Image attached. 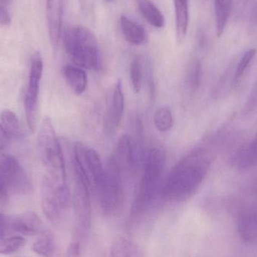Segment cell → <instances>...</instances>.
Wrapping results in <instances>:
<instances>
[{
    "mask_svg": "<svg viewBox=\"0 0 257 257\" xmlns=\"http://www.w3.org/2000/svg\"><path fill=\"white\" fill-rule=\"evenodd\" d=\"M137 6L141 15L151 26L158 29L164 27L163 14L151 0H137Z\"/></svg>",
    "mask_w": 257,
    "mask_h": 257,
    "instance_id": "obj_18",
    "label": "cell"
},
{
    "mask_svg": "<svg viewBox=\"0 0 257 257\" xmlns=\"http://www.w3.org/2000/svg\"><path fill=\"white\" fill-rule=\"evenodd\" d=\"M105 1H106V2H111V1H112V0H105Z\"/></svg>",
    "mask_w": 257,
    "mask_h": 257,
    "instance_id": "obj_35",
    "label": "cell"
},
{
    "mask_svg": "<svg viewBox=\"0 0 257 257\" xmlns=\"http://www.w3.org/2000/svg\"><path fill=\"white\" fill-rule=\"evenodd\" d=\"M123 177L112 156L105 167V175L94 190L101 211L106 217H115L121 212L124 202Z\"/></svg>",
    "mask_w": 257,
    "mask_h": 257,
    "instance_id": "obj_6",
    "label": "cell"
},
{
    "mask_svg": "<svg viewBox=\"0 0 257 257\" xmlns=\"http://www.w3.org/2000/svg\"><path fill=\"white\" fill-rule=\"evenodd\" d=\"M175 15L176 41L178 44L183 43L187 37L188 31L189 4L188 0H173Z\"/></svg>",
    "mask_w": 257,
    "mask_h": 257,
    "instance_id": "obj_16",
    "label": "cell"
},
{
    "mask_svg": "<svg viewBox=\"0 0 257 257\" xmlns=\"http://www.w3.org/2000/svg\"><path fill=\"white\" fill-rule=\"evenodd\" d=\"M72 166L74 181L72 206L75 220L72 241L82 245L91 226L90 188L84 174L73 159H72Z\"/></svg>",
    "mask_w": 257,
    "mask_h": 257,
    "instance_id": "obj_5",
    "label": "cell"
},
{
    "mask_svg": "<svg viewBox=\"0 0 257 257\" xmlns=\"http://www.w3.org/2000/svg\"><path fill=\"white\" fill-rule=\"evenodd\" d=\"M1 124L8 137L10 139H18L22 136L21 124L16 114L10 110L2 111Z\"/></svg>",
    "mask_w": 257,
    "mask_h": 257,
    "instance_id": "obj_22",
    "label": "cell"
},
{
    "mask_svg": "<svg viewBox=\"0 0 257 257\" xmlns=\"http://www.w3.org/2000/svg\"><path fill=\"white\" fill-rule=\"evenodd\" d=\"M154 123L159 131L166 133L173 126L174 118L172 111L169 107L159 108L154 116Z\"/></svg>",
    "mask_w": 257,
    "mask_h": 257,
    "instance_id": "obj_25",
    "label": "cell"
},
{
    "mask_svg": "<svg viewBox=\"0 0 257 257\" xmlns=\"http://www.w3.org/2000/svg\"><path fill=\"white\" fill-rule=\"evenodd\" d=\"M43 72V61L39 53H35L32 57L30 65L28 84L26 92L25 106L26 120L32 133L36 131L37 125L38 108H39V94L41 79Z\"/></svg>",
    "mask_w": 257,
    "mask_h": 257,
    "instance_id": "obj_9",
    "label": "cell"
},
{
    "mask_svg": "<svg viewBox=\"0 0 257 257\" xmlns=\"http://www.w3.org/2000/svg\"><path fill=\"white\" fill-rule=\"evenodd\" d=\"M11 232L10 217L0 213V238Z\"/></svg>",
    "mask_w": 257,
    "mask_h": 257,
    "instance_id": "obj_30",
    "label": "cell"
},
{
    "mask_svg": "<svg viewBox=\"0 0 257 257\" xmlns=\"http://www.w3.org/2000/svg\"><path fill=\"white\" fill-rule=\"evenodd\" d=\"M32 190L31 179L16 159L0 154V205H6L11 195L27 196Z\"/></svg>",
    "mask_w": 257,
    "mask_h": 257,
    "instance_id": "obj_8",
    "label": "cell"
},
{
    "mask_svg": "<svg viewBox=\"0 0 257 257\" xmlns=\"http://www.w3.org/2000/svg\"><path fill=\"white\" fill-rule=\"evenodd\" d=\"M25 244L26 240L21 236L6 238L0 242V254H12L24 247Z\"/></svg>",
    "mask_w": 257,
    "mask_h": 257,
    "instance_id": "obj_27",
    "label": "cell"
},
{
    "mask_svg": "<svg viewBox=\"0 0 257 257\" xmlns=\"http://www.w3.org/2000/svg\"><path fill=\"white\" fill-rule=\"evenodd\" d=\"M211 164L209 154L196 149L187 154L172 169L162 189L164 200L182 202L197 191Z\"/></svg>",
    "mask_w": 257,
    "mask_h": 257,
    "instance_id": "obj_1",
    "label": "cell"
},
{
    "mask_svg": "<svg viewBox=\"0 0 257 257\" xmlns=\"http://www.w3.org/2000/svg\"><path fill=\"white\" fill-rule=\"evenodd\" d=\"M233 0H214L216 18V33L217 37H221L224 33L232 7Z\"/></svg>",
    "mask_w": 257,
    "mask_h": 257,
    "instance_id": "obj_21",
    "label": "cell"
},
{
    "mask_svg": "<svg viewBox=\"0 0 257 257\" xmlns=\"http://www.w3.org/2000/svg\"><path fill=\"white\" fill-rule=\"evenodd\" d=\"M236 162L237 166L241 169H248L257 166V133L251 143L238 156Z\"/></svg>",
    "mask_w": 257,
    "mask_h": 257,
    "instance_id": "obj_24",
    "label": "cell"
},
{
    "mask_svg": "<svg viewBox=\"0 0 257 257\" xmlns=\"http://www.w3.org/2000/svg\"><path fill=\"white\" fill-rule=\"evenodd\" d=\"M166 164V154L161 148H152L145 154L143 172L137 195L130 212L131 223L139 221L163 199L160 179Z\"/></svg>",
    "mask_w": 257,
    "mask_h": 257,
    "instance_id": "obj_2",
    "label": "cell"
},
{
    "mask_svg": "<svg viewBox=\"0 0 257 257\" xmlns=\"http://www.w3.org/2000/svg\"><path fill=\"white\" fill-rule=\"evenodd\" d=\"M33 250L35 253L44 257H51L56 250L55 240L50 232H42L34 241Z\"/></svg>",
    "mask_w": 257,
    "mask_h": 257,
    "instance_id": "obj_23",
    "label": "cell"
},
{
    "mask_svg": "<svg viewBox=\"0 0 257 257\" xmlns=\"http://www.w3.org/2000/svg\"><path fill=\"white\" fill-rule=\"evenodd\" d=\"M65 49L72 61L78 67L99 70L102 65L100 51L96 36L82 26L71 27L63 36Z\"/></svg>",
    "mask_w": 257,
    "mask_h": 257,
    "instance_id": "obj_3",
    "label": "cell"
},
{
    "mask_svg": "<svg viewBox=\"0 0 257 257\" xmlns=\"http://www.w3.org/2000/svg\"><path fill=\"white\" fill-rule=\"evenodd\" d=\"M130 76L133 90L136 93H139L143 80V65L140 56H136L132 60L130 66Z\"/></svg>",
    "mask_w": 257,
    "mask_h": 257,
    "instance_id": "obj_26",
    "label": "cell"
},
{
    "mask_svg": "<svg viewBox=\"0 0 257 257\" xmlns=\"http://www.w3.org/2000/svg\"><path fill=\"white\" fill-rule=\"evenodd\" d=\"M120 24L122 33L128 43L135 46H142L148 42V34L145 28L128 17L121 15Z\"/></svg>",
    "mask_w": 257,
    "mask_h": 257,
    "instance_id": "obj_15",
    "label": "cell"
},
{
    "mask_svg": "<svg viewBox=\"0 0 257 257\" xmlns=\"http://www.w3.org/2000/svg\"><path fill=\"white\" fill-rule=\"evenodd\" d=\"M12 1V0H0V3L3 5L9 4Z\"/></svg>",
    "mask_w": 257,
    "mask_h": 257,
    "instance_id": "obj_34",
    "label": "cell"
},
{
    "mask_svg": "<svg viewBox=\"0 0 257 257\" xmlns=\"http://www.w3.org/2000/svg\"><path fill=\"white\" fill-rule=\"evenodd\" d=\"M63 76L68 85L77 94H81L87 87V76L84 69L77 66L66 65L63 67Z\"/></svg>",
    "mask_w": 257,
    "mask_h": 257,
    "instance_id": "obj_17",
    "label": "cell"
},
{
    "mask_svg": "<svg viewBox=\"0 0 257 257\" xmlns=\"http://www.w3.org/2000/svg\"><path fill=\"white\" fill-rule=\"evenodd\" d=\"M63 0H47L46 17L50 40L57 46L61 38Z\"/></svg>",
    "mask_w": 257,
    "mask_h": 257,
    "instance_id": "obj_13",
    "label": "cell"
},
{
    "mask_svg": "<svg viewBox=\"0 0 257 257\" xmlns=\"http://www.w3.org/2000/svg\"><path fill=\"white\" fill-rule=\"evenodd\" d=\"M256 54V49L252 48V49L248 50L247 52L244 53V55L241 57L239 63L236 68V72H235V75H234V82L237 83L240 81L244 72L247 70L248 66H250V63L252 60L254 58Z\"/></svg>",
    "mask_w": 257,
    "mask_h": 257,
    "instance_id": "obj_28",
    "label": "cell"
},
{
    "mask_svg": "<svg viewBox=\"0 0 257 257\" xmlns=\"http://www.w3.org/2000/svg\"><path fill=\"white\" fill-rule=\"evenodd\" d=\"M81 245L79 243L72 241L68 246L66 257H81Z\"/></svg>",
    "mask_w": 257,
    "mask_h": 257,
    "instance_id": "obj_31",
    "label": "cell"
},
{
    "mask_svg": "<svg viewBox=\"0 0 257 257\" xmlns=\"http://www.w3.org/2000/svg\"><path fill=\"white\" fill-rule=\"evenodd\" d=\"M4 6L5 5L0 3V24L8 25L11 22L10 15Z\"/></svg>",
    "mask_w": 257,
    "mask_h": 257,
    "instance_id": "obj_32",
    "label": "cell"
},
{
    "mask_svg": "<svg viewBox=\"0 0 257 257\" xmlns=\"http://www.w3.org/2000/svg\"><path fill=\"white\" fill-rule=\"evenodd\" d=\"M9 138L0 123V150L5 149L9 144Z\"/></svg>",
    "mask_w": 257,
    "mask_h": 257,
    "instance_id": "obj_33",
    "label": "cell"
},
{
    "mask_svg": "<svg viewBox=\"0 0 257 257\" xmlns=\"http://www.w3.org/2000/svg\"><path fill=\"white\" fill-rule=\"evenodd\" d=\"M238 233L246 241L257 239V213L246 212L238 220Z\"/></svg>",
    "mask_w": 257,
    "mask_h": 257,
    "instance_id": "obj_20",
    "label": "cell"
},
{
    "mask_svg": "<svg viewBox=\"0 0 257 257\" xmlns=\"http://www.w3.org/2000/svg\"><path fill=\"white\" fill-rule=\"evenodd\" d=\"M111 257H143V255L136 243L124 237H120L111 246Z\"/></svg>",
    "mask_w": 257,
    "mask_h": 257,
    "instance_id": "obj_19",
    "label": "cell"
},
{
    "mask_svg": "<svg viewBox=\"0 0 257 257\" xmlns=\"http://www.w3.org/2000/svg\"><path fill=\"white\" fill-rule=\"evenodd\" d=\"M11 231L25 235H34L42 230V220L37 214L29 211L10 217Z\"/></svg>",
    "mask_w": 257,
    "mask_h": 257,
    "instance_id": "obj_14",
    "label": "cell"
},
{
    "mask_svg": "<svg viewBox=\"0 0 257 257\" xmlns=\"http://www.w3.org/2000/svg\"><path fill=\"white\" fill-rule=\"evenodd\" d=\"M41 200L47 218L56 226H63L72 205V196L67 184H56L45 175L42 181Z\"/></svg>",
    "mask_w": 257,
    "mask_h": 257,
    "instance_id": "obj_7",
    "label": "cell"
},
{
    "mask_svg": "<svg viewBox=\"0 0 257 257\" xmlns=\"http://www.w3.org/2000/svg\"><path fill=\"white\" fill-rule=\"evenodd\" d=\"M139 147V144L130 136H123L119 139L112 157L123 177L134 174L139 166L141 159Z\"/></svg>",
    "mask_w": 257,
    "mask_h": 257,
    "instance_id": "obj_11",
    "label": "cell"
},
{
    "mask_svg": "<svg viewBox=\"0 0 257 257\" xmlns=\"http://www.w3.org/2000/svg\"><path fill=\"white\" fill-rule=\"evenodd\" d=\"M37 147L41 161L48 172L47 175L57 184H67L63 151L49 117L42 122L38 135Z\"/></svg>",
    "mask_w": 257,
    "mask_h": 257,
    "instance_id": "obj_4",
    "label": "cell"
},
{
    "mask_svg": "<svg viewBox=\"0 0 257 257\" xmlns=\"http://www.w3.org/2000/svg\"><path fill=\"white\" fill-rule=\"evenodd\" d=\"M202 78V64L199 60H196L190 68V74H189V80H190V87L193 89L199 87Z\"/></svg>",
    "mask_w": 257,
    "mask_h": 257,
    "instance_id": "obj_29",
    "label": "cell"
},
{
    "mask_svg": "<svg viewBox=\"0 0 257 257\" xmlns=\"http://www.w3.org/2000/svg\"><path fill=\"white\" fill-rule=\"evenodd\" d=\"M72 159L84 174L90 188L94 191L105 175V167L99 154L93 148L77 143L74 147Z\"/></svg>",
    "mask_w": 257,
    "mask_h": 257,
    "instance_id": "obj_10",
    "label": "cell"
},
{
    "mask_svg": "<svg viewBox=\"0 0 257 257\" xmlns=\"http://www.w3.org/2000/svg\"><path fill=\"white\" fill-rule=\"evenodd\" d=\"M124 110V95L121 81L118 80L114 86L107 111L105 126L109 133L115 131L121 122Z\"/></svg>",
    "mask_w": 257,
    "mask_h": 257,
    "instance_id": "obj_12",
    "label": "cell"
}]
</instances>
